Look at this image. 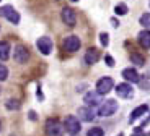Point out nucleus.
I'll list each match as a JSON object with an SVG mask.
<instances>
[{
	"label": "nucleus",
	"instance_id": "nucleus-1",
	"mask_svg": "<svg viewBox=\"0 0 150 136\" xmlns=\"http://www.w3.org/2000/svg\"><path fill=\"white\" fill-rule=\"evenodd\" d=\"M116 110H117V102L114 99H109V100H105V102L101 104L98 114L101 115V117H109V115H112Z\"/></svg>",
	"mask_w": 150,
	"mask_h": 136
},
{
	"label": "nucleus",
	"instance_id": "nucleus-2",
	"mask_svg": "<svg viewBox=\"0 0 150 136\" xmlns=\"http://www.w3.org/2000/svg\"><path fill=\"white\" fill-rule=\"evenodd\" d=\"M112 88H114V83H112L111 78H101V80H98V83H96V94L105 96V94H108Z\"/></svg>",
	"mask_w": 150,
	"mask_h": 136
},
{
	"label": "nucleus",
	"instance_id": "nucleus-3",
	"mask_svg": "<svg viewBox=\"0 0 150 136\" xmlns=\"http://www.w3.org/2000/svg\"><path fill=\"white\" fill-rule=\"evenodd\" d=\"M0 15L5 16V18H7L10 23H13V24H18V23H20V15H18V11L13 10V7H10V5H7V7H2V8H0Z\"/></svg>",
	"mask_w": 150,
	"mask_h": 136
},
{
	"label": "nucleus",
	"instance_id": "nucleus-4",
	"mask_svg": "<svg viewBox=\"0 0 150 136\" xmlns=\"http://www.w3.org/2000/svg\"><path fill=\"white\" fill-rule=\"evenodd\" d=\"M46 131L49 136H62V126H60L59 120L49 118L47 123H46Z\"/></svg>",
	"mask_w": 150,
	"mask_h": 136
},
{
	"label": "nucleus",
	"instance_id": "nucleus-5",
	"mask_svg": "<svg viewBox=\"0 0 150 136\" xmlns=\"http://www.w3.org/2000/svg\"><path fill=\"white\" fill-rule=\"evenodd\" d=\"M64 49L67 52H77L80 49V39L77 36H69L64 39Z\"/></svg>",
	"mask_w": 150,
	"mask_h": 136
},
{
	"label": "nucleus",
	"instance_id": "nucleus-6",
	"mask_svg": "<svg viewBox=\"0 0 150 136\" xmlns=\"http://www.w3.org/2000/svg\"><path fill=\"white\" fill-rule=\"evenodd\" d=\"M116 92L117 96L124 97V99H131L132 94H134V89H132V86L129 83H121V84L116 86Z\"/></svg>",
	"mask_w": 150,
	"mask_h": 136
},
{
	"label": "nucleus",
	"instance_id": "nucleus-7",
	"mask_svg": "<svg viewBox=\"0 0 150 136\" xmlns=\"http://www.w3.org/2000/svg\"><path fill=\"white\" fill-rule=\"evenodd\" d=\"M65 130H67L70 135H77L80 131V121L77 120L75 117H67L65 118V123H64Z\"/></svg>",
	"mask_w": 150,
	"mask_h": 136
},
{
	"label": "nucleus",
	"instance_id": "nucleus-8",
	"mask_svg": "<svg viewBox=\"0 0 150 136\" xmlns=\"http://www.w3.org/2000/svg\"><path fill=\"white\" fill-rule=\"evenodd\" d=\"M30 59V52L25 45H16L15 47V60L18 63H26Z\"/></svg>",
	"mask_w": 150,
	"mask_h": 136
},
{
	"label": "nucleus",
	"instance_id": "nucleus-9",
	"mask_svg": "<svg viewBox=\"0 0 150 136\" xmlns=\"http://www.w3.org/2000/svg\"><path fill=\"white\" fill-rule=\"evenodd\" d=\"M62 21L67 26H75L77 24V15L72 8H64L62 10Z\"/></svg>",
	"mask_w": 150,
	"mask_h": 136
},
{
	"label": "nucleus",
	"instance_id": "nucleus-10",
	"mask_svg": "<svg viewBox=\"0 0 150 136\" xmlns=\"http://www.w3.org/2000/svg\"><path fill=\"white\" fill-rule=\"evenodd\" d=\"M38 49L41 50V54L44 55H49L51 50H52V42L49 37H41V39H38Z\"/></svg>",
	"mask_w": 150,
	"mask_h": 136
},
{
	"label": "nucleus",
	"instance_id": "nucleus-11",
	"mask_svg": "<svg viewBox=\"0 0 150 136\" xmlns=\"http://www.w3.org/2000/svg\"><path fill=\"white\" fill-rule=\"evenodd\" d=\"M122 76L129 81V83H137L139 81V73L135 71V68H126L122 71Z\"/></svg>",
	"mask_w": 150,
	"mask_h": 136
},
{
	"label": "nucleus",
	"instance_id": "nucleus-12",
	"mask_svg": "<svg viewBox=\"0 0 150 136\" xmlns=\"http://www.w3.org/2000/svg\"><path fill=\"white\" fill-rule=\"evenodd\" d=\"M139 42L144 49H150V31L144 29L139 33Z\"/></svg>",
	"mask_w": 150,
	"mask_h": 136
},
{
	"label": "nucleus",
	"instance_id": "nucleus-13",
	"mask_svg": "<svg viewBox=\"0 0 150 136\" xmlns=\"http://www.w3.org/2000/svg\"><path fill=\"white\" fill-rule=\"evenodd\" d=\"M96 60H98V50L95 47H90L85 54V62L88 65H93V63H96Z\"/></svg>",
	"mask_w": 150,
	"mask_h": 136
},
{
	"label": "nucleus",
	"instance_id": "nucleus-14",
	"mask_svg": "<svg viewBox=\"0 0 150 136\" xmlns=\"http://www.w3.org/2000/svg\"><path fill=\"white\" fill-rule=\"evenodd\" d=\"M10 57V44L7 40L0 42V60H7Z\"/></svg>",
	"mask_w": 150,
	"mask_h": 136
},
{
	"label": "nucleus",
	"instance_id": "nucleus-15",
	"mask_svg": "<svg viewBox=\"0 0 150 136\" xmlns=\"http://www.w3.org/2000/svg\"><path fill=\"white\" fill-rule=\"evenodd\" d=\"M147 112H149V105H145V104H142V105H139L137 109H134V110H132L131 120H135V118H140L144 114H147Z\"/></svg>",
	"mask_w": 150,
	"mask_h": 136
},
{
	"label": "nucleus",
	"instance_id": "nucleus-16",
	"mask_svg": "<svg viewBox=\"0 0 150 136\" xmlns=\"http://www.w3.org/2000/svg\"><path fill=\"white\" fill-rule=\"evenodd\" d=\"M80 117L83 118V121H91L95 118V114L91 109H80Z\"/></svg>",
	"mask_w": 150,
	"mask_h": 136
},
{
	"label": "nucleus",
	"instance_id": "nucleus-17",
	"mask_svg": "<svg viewBox=\"0 0 150 136\" xmlns=\"http://www.w3.org/2000/svg\"><path fill=\"white\" fill-rule=\"evenodd\" d=\"M98 96H100V94H98ZM98 96H96V92H90V94H86V97H85L86 104H88L90 107L98 105V104H100V99H98Z\"/></svg>",
	"mask_w": 150,
	"mask_h": 136
},
{
	"label": "nucleus",
	"instance_id": "nucleus-18",
	"mask_svg": "<svg viewBox=\"0 0 150 136\" xmlns=\"http://www.w3.org/2000/svg\"><path fill=\"white\" fill-rule=\"evenodd\" d=\"M140 24H142L144 28H147V29H150V13H144V15L140 16Z\"/></svg>",
	"mask_w": 150,
	"mask_h": 136
},
{
	"label": "nucleus",
	"instance_id": "nucleus-19",
	"mask_svg": "<svg viewBox=\"0 0 150 136\" xmlns=\"http://www.w3.org/2000/svg\"><path fill=\"white\" fill-rule=\"evenodd\" d=\"M114 11H116V15H126V13H127V5L119 3L116 8H114Z\"/></svg>",
	"mask_w": 150,
	"mask_h": 136
},
{
	"label": "nucleus",
	"instance_id": "nucleus-20",
	"mask_svg": "<svg viewBox=\"0 0 150 136\" xmlns=\"http://www.w3.org/2000/svg\"><path fill=\"white\" fill-rule=\"evenodd\" d=\"M8 78V68L0 63V81H5Z\"/></svg>",
	"mask_w": 150,
	"mask_h": 136
},
{
	"label": "nucleus",
	"instance_id": "nucleus-21",
	"mask_svg": "<svg viewBox=\"0 0 150 136\" xmlns=\"http://www.w3.org/2000/svg\"><path fill=\"white\" fill-rule=\"evenodd\" d=\"M131 60H132L134 63H137L139 66H142V65H144V59L139 55V54H132V55H131Z\"/></svg>",
	"mask_w": 150,
	"mask_h": 136
},
{
	"label": "nucleus",
	"instance_id": "nucleus-22",
	"mask_svg": "<svg viewBox=\"0 0 150 136\" xmlns=\"http://www.w3.org/2000/svg\"><path fill=\"white\" fill-rule=\"evenodd\" d=\"M20 107V102L16 99H10L7 100V109H18Z\"/></svg>",
	"mask_w": 150,
	"mask_h": 136
},
{
	"label": "nucleus",
	"instance_id": "nucleus-23",
	"mask_svg": "<svg viewBox=\"0 0 150 136\" xmlns=\"http://www.w3.org/2000/svg\"><path fill=\"white\" fill-rule=\"evenodd\" d=\"M88 136H105V135H103L101 128H91L90 131H88Z\"/></svg>",
	"mask_w": 150,
	"mask_h": 136
},
{
	"label": "nucleus",
	"instance_id": "nucleus-24",
	"mask_svg": "<svg viewBox=\"0 0 150 136\" xmlns=\"http://www.w3.org/2000/svg\"><path fill=\"white\" fill-rule=\"evenodd\" d=\"M100 39H101V45H105V47H106V45H108V34L101 33V34H100Z\"/></svg>",
	"mask_w": 150,
	"mask_h": 136
},
{
	"label": "nucleus",
	"instance_id": "nucleus-25",
	"mask_svg": "<svg viewBox=\"0 0 150 136\" xmlns=\"http://www.w3.org/2000/svg\"><path fill=\"white\" fill-rule=\"evenodd\" d=\"M105 60H106V65L108 66H114V59H112L111 55H106Z\"/></svg>",
	"mask_w": 150,
	"mask_h": 136
},
{
	"label": "nucleus",
	"instance_id": "nucleus-26",
	"mask_svg": "<svg viewBox=\"0 0 150 136\" xmlns=\"http://www.w3.org/2000/svg\"><path fill=\"white\" fill-rule=\"evenodd\" d=\"M30 118H33V120H36V115H34V112H30Z\"/></svg>",
	"mask_w": 150,
	"mask_h": 136
},
{
	"label": "nucleus",
	"instance_id": "nucleus-27",
	"mask_svg": "<svg viewBox=\"0 0 150 136\" xmlns=\"http://www.w3.org/2000/svg\"><path fill=\"white\" fill-rule=\"evenodd\" d=\"M72 2H79V0H72Z\"/></svg>",
	"mask_w": 150,
	"mask_h": 136
},
{
	"label": "nucleus",
	"instance_id": "nucleus-28",
	"mask_svg": "<svg viewBox=\"0 0 150 136\" xmlns=\"http://www.w3.org/2000/svg\"><path fill=\"white\" fill-rule=\"evenodd\" d=\"M119 136H122V135H119Z\"/></svg>",
	"mask_w": 150,
	"mask_h": 136
}]
</instances>
